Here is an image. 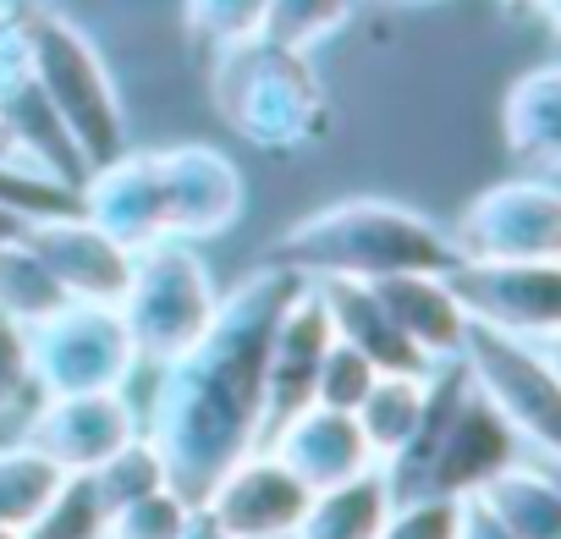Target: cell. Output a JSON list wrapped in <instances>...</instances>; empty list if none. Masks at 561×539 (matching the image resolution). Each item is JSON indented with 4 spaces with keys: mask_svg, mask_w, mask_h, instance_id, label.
<instances>
[{
    "mask_svg": "<svg viewBox=\"0 0 561 539\" xmlns=\"http://www.w3.org/2000/svg\"><path fill=\"white\" fill-rule=\"evenodd\" d=\"M298 287L304 276L293 270L253 264L231 293H220L198 342L154 364L160 380L144 435L154 440L171 490H182L193 506L242 451L264 446V353Z\"/></svg>",
    "mask_w": 561,
    "mask_h": 539,
    "instance_id": "obj_1",
    "label": "cell"
},
{
    "mask_svg": "<svg viewBox=\"0 0 561 539\" xmlns=\"http://www.w3.org/2000/svg\"><path fill=\"white\" fill-rule=\"evenodd\" d=\"M264 264L304 282H380L402 270H451L457 248L446 226L397 198H336L275 237Z\"/></svg>",
    "mask_w": 561,
    "mask_h": 539,
    "instance_id": "obj_2",
    "label": "cell"
},
{
    "mask_svg": "<svg viewBox=\"0 0 561 539\" xmlns=\"http://www.w3.org/2000/svg\"><path fill=\"white\" fill-rule=\"evenodd\" d=\"M204 83H209L215 116L259 154L314 149L336 127L331 94H325L309 50H293L270 34L215 50L204 61Z\"/></svg>",
    "mask_w": 561,
    "mask_h": 539,
    "instance_id": "obj_3",
    "label": "cell"
},
{
    "mask_svg": "<svg viewBox=\"0 0 561 539\" xmlns=\"http://www.w3.org/2000/svg\"><path fill=\"white\" fill-rule=\"evenodd\" d=\"M517 457H528L523 440L506 429V418L495 408H484L473 397L462 364L451 358V364L430 369L424 424L408 440V451L397 462H386V484H391V501H413V495L462 501Z\"/></svg>",
    "mask_w": 561,
    "mask_h": 539,
    "instance_id": "obj_4",
    "label": "cell"
},
{
    "mask_svg": "<svg viewBox=\"0 0 561 539\" xmlns=\"http://www.w3.org/2000/svg\"><path fill=\"white\" fill-rule=\"evenodd\" d=\"M0 18H7V34L18 39L39 94L50 100L67 138L78 144L83 165L94 171V165L116 160L127 149V111H122V94H116L111 67L94 50V39L56 7H39V0H7Z\"/></svg>",
    "mask_w": 561,
    "mask_h": 539,
    "instance_id": "obj_5",
    "label": "cell"
},
{
    "mask_svg": "<svg viewBox=\"0 0 561 539\" xmlns=\"http://www.w3.org/2000/svg\"><path fill=\"white\" fill-rule=\"evenodd\" d=\"M220 293L215 276L193 242L182 237H160L133 248V270H127V293L116 303L138 364H165L176 358L187 342H198V331L209 325Z\"/></svg>",
    "mask_w": 561,
    "mask_h": 539,
    "instance_id": "obj_6",
    "label": "cell"
},
{
    "mask_svg": "<svg viewBox=\"0 0 561 539\" xmlns=\"http://www.w3.org/2000/svg\"><path fill=\"white\" fill-rule=\"evenodd\" d=\"M457 364H462L473 397L506 418V429L523 440V451L539 462H556V451H561L556 342H523V336L468 320Z\"/></svg>",
    "mask_w": 561,
    "mask_h": 539,
    "instance_id": "obj_7",
    "label": "cell"
},
{
    "mask_svg": "<svg viewBox=\"0 0 561 539\" xmlns=\"http://www.w3.org/2000/svg\"><path fill=\"white\" fill-rule=\"evenodd\" d=\"M28 358L39 397L127 391V380L138 375V347L122 314L105 303H61L50 320L28 325Z\"/></svg>",
    "mask_w": 561,
    "mask_h": 539,
    "instance_id": "obj_8",
    "label": "cell"
},
{
    "mask_svg": "<svg viewBox=\"0 0 561 539\" xmlns=\"http://www.w3.org/2000/svg\"><path fill=\"white\" fill-rule=\"evenodd\" d=\"M446 237L457 259H561V187L539 171L506 176L484 187Z\"/></svg>",
    "mask_w": 561,
    "mask_h": 539,
    "instance_id": "obj_9",
    "label": "cell"
},
{
    "mask_svg": "<svg viewBox=\"0 0 561 539\" xmlns=\"http://www.w3.org/2000/svg\"><path fill=\"white\" fill-rule=\"evenodd\" d=\"M446 287L473 325L523 342H556L561 331V259H457Z\"/></svg>",
    "mask_w": 561,
    "mask_h": 539,
    "instance_id": "obj_10",
    "label": "cell"
},
{
    "mask_svg": "<svg viewBox=\"0 0 561 539\" xmlns=\"http://www.w3.org/2000/svg\"><path fill=\"white\" fill-rule=\"evenodd\" d=\"M309 484L280 462L270 446L242 451L209 490H204V512L231 534V539H293L304 506H309Z\"/></svg>",
    "mask_w": 561,
    "mask_h": 539,
    "instance_id": "obj_11",
    "label": "cell"
},
{
    "mask_svg": "<svg viewBox=\"0 0 561 539\" xmlns=\"http://www.w3.org/2000/svg\"><path fill=\"white\" fill-rule=\"evenodd\" d=\"M0 154L18 165H34L67 187H83V176H89L78 144L67 138V127L50 111V100L39 94L18 39L7 34V18H0Z\"/></svg>",
    "mask_w": 561,
    "mask_h": 539,
    "instance_id": "obj_12",
    "label": "cell"
},
{
    "mask_svg": "<svg viewBox=\"0 0 561 539\" xmlns=\"http://www.w3.org/2000/svg\"><path fill=\"white\" fill-rule=\"evenodd\" d=\"M23 242L39 253V264L56 276V287L67 293V303H105V309L122 303L127 270H133V248H122L116 237H105L83 209L28 215Z\"/></svg>",
    "mask_w": 561,
    "mask_h": 539,
    "instance_id": "obj_13",
    "label": "cell"
},
{
    "mask_svg": "<svg viewBox=\"0 0 561 539\" xmlns=\"http://www.w3.org/2000/svg\"><path fill=\"white\" fill-rule=\"evenodd\" d=\"M144 424L127 402V391H61L39 397L23 418V440L39 446L61 473H89L105 462L122 440H133Z\"/></svg>",
    "mask_w": 561,
    "mask_h": 539,
    "instance_id": "obj_14",
    "label": "cell"
},
{
    "mask_svg": "<svg viewBox=\"0 0 561 539\" xmlns=\"http://www.w3.org/2000/svg\"><path fill=\"white\" fill-rule=\"evenodd\" d=\"M154 154H160V182H165V237L204 242L242 220L248 187L231 154L209 144H171Z\"/></svg>",
    "mask_w": 561,
    "mask_h": 539,
    "instance_id": "obj_15",
    "label": "cell"
},
{
    "mask_svg": "<svg viewBox=\"0 0 561 539\" xmlns=\"http://www.w3.org/2000/svg\"><path fill=\"white\" fill-rule=\"evenodd\" d=\"M78 209L116 237L122 248H144L165 237V182L154 149H122L116 160L94 165L78 187Z\"/></svg>",
    "mask_w": 561,
    "mask_h": 539,
    "instance_id": "obj_16",
    "label": "cell"
},
{
    "mask_svg": "<svg viewBox=\"0 0 561 539\" xmlns=\"http://www.w3.org/2000/svg\"><path fill=\"white\" fill-rule=\"evenodd\" d=\"M325 347H331V320L320 309V293L304 282L293 293V303L280 309L275 331H270V353H264V435L314 402V375H320Z\"/></svg>",
    "mask_w": 561,
    "mask_h": 539,
    "instance_id": "obj_17",
    "label": "cell"
},
{
    "mask_svg": "<svg viewBox=\"0 0 561 539\" xmlns=\"http://www.w3.org/2000/svg\"><path fill=\"white\" fill-rule=\"evenodd\" d=\"M264 446L287 462L309 490H331V484H342V479L375 468V457H369V446H364L353 413H336V408H320V402H309V408L293 413L287 424H275V429L264 435Z\"/></svg>",
    "mask_w": 561,
    "mask_h": 539,
    "instance_id": "obj_18",
    "label": "cell"
},
{
    "mask_svg": "<svg viewBox=\"0 0 561 539\" xmlns=\"http://www.w3.org/2000/svg\"><path fill=\"white\" fill-rule=\"evenodd\" d=\"M386 303V314L397 320V331L419 347V358L435 369V364H451L462 353V331H468V314L457 303V293L446 287V270H402V276H380L369 282Z\"/></svg>",
    "mask_w": 561,
    "mask_h": 539,
    "instance_id": "obj_19",
    "label": "cell"
},
{
    "mask_svg": "<svg viewBox=\"0 0 561 539\" xmlns=\"http://www.w3.org/2000/svg\"><path fill=\"white\" fill-rule=\"evenodd\" d=\"M314 293H320V309H325V320H331V331L347 342V347H358L380 375H430V364L419 358V347L397 331V320L386 314V303H380V293L369 287V282H309Z\"/></svg>",
    "mask_w": 561,
    "mask_h": 539,
    "instance_id": "obj_20",
    "label": "cell"
},
{
    "mask_svg": "<svg viewBox=\"0 0 561 539\" xmlns=\"http://www.w3.org/2000/svg\"><path fill=\"white\" fill-rule=\"evenodd\" d=\"M501 138L506 149L539 171V176H556L561 165V67H534L523 72L506 100H501Z\"/></svg>",
    "mask_w": 561,
    "mask_h": 539,
    "instance_id": "obj_21",
    "label": "cell"
},
{
    "mask_svg": "<svg viewBox=\"0 0 561 539\" xmlns=\"http://www.w3.org/2000/svg\"><path fill=\"white\" fill-rule=\"evenodd\" d=\"M517 539H561V484L550 473V462H506L501 473H490L473 490Z\"/></svg>",
    "mask_w": 561,
    "mask_h": 539,
    "instance_id": "obj_22",
    "label": "cell"
},
{
    "mask_svg": "<svg viewBox=\"0 0 561 539\" xmlns=\"http://www.w3.org/2000/svg\"><path fill=\"white\" fill-rule=\"evenodd\" d=\"M386 512H391V484H386V468L375 462L331 490H314L293 539H375Z\"/></svg>",
    "mask_w": 561,
    "mask_h": 539,
    "instance_id": "obj_23",
    "label": "cell"
},
{
    "mask_svg": "<svg viewBox=\"0 0 561 539\" xmlns=\"http://www.w3.org/2000/svg\"><path fill=\"white\" fill-rule=\"evenodd\" d=\"M424 402H430V375H380L369 397L353 408V424L380 468L408 451V440L424 424Z\"/></svg>",
    "mask_w": 561,
    "mask_h": 539,
    "instance_id": "obj_24",
    "label": "cell"
},
{
    "mask_svg": "<svg viewBox=\"0 0 561 539\" xmlns=\"http://www.w3.org/2000/svg\"><path fill=\"white\" fill-rule=\"evenodd\" d=\"M67 473L39 451L28 446L23 435L18 440H0V528H28L34 512L56 495Z\"/></svg>",
    "mask_w": 561,
    "mask_h": 539,
    "instance_id": "obj_25",
    "label": "cell"
},
{
    "mask_svg": "<svg viewBox=\"0 0 561 539\" xmlns=\"http://www.w3.org/2000/svg\"><path fill=\"white\" fill-rule=\"evenodd\" d=\"M61 303H67V293L56 287V276L39 264V253L23 237L0 242V314L18 320V325H39Z\"/></svg>",
    "mask_w": 561,
    "mask_h": 539,
    "instance_id": "obj_26",
    "label": "cell"
},
{
    "mask_svg": "<svg viewBox=\"0 0 561 539\" xmlns=\"http://www.w3.org/2000/svg\"><path fill=\"white\" fill-rule=\"evenodd\" d=\"M89 484H94L100 506L116 512V506H127V501H138V495H149V490H160V484H171V479H165V462H160L154 440L138 429V435L122 440L105 462L89 468Z\"/></svg>",
    "mask_w": 561,
    "mask_h": 539,
    "instance_id": "obj_27",
    "label": "cell"
},
{
    "mask_svg": "<svg viewBox=\"0 0 561 539\" xmlns=\"http://www.w3.org/2000/svg\"><path fill=\"white\" fill-rule=\"evenodd\" d=\"M182 34L198 61L264 34V0H182Z\"/></svg>",
    "mask_w": 561,
    "mask_h": 539,
    "instance_id": "obj_28",
    "label": "cell"
},
{
    "mask_svg": "<svg viewBox=\"0 0 561 539\" xmlns=\"http://www.w3.org/2000/svg\"><path fill=\"white\" fill-rule=\"evenodd\" d=\"M105 523H111V512L100 506L89 473H67L56 484V495L34 512L23 539H105Z\"/></svg>",
    "mask_w": 561,
    "mask_h": 539,
    "instance_id": "obj_29",
    "label": "cell"
},
{
    "mask_svg": "<svg viewBox=\"0 0 561 539\" xmlns=\"http://www.w3.org/2000/svg\"><path fill=\"white\" fill-rule=\"evenodd\" d=\"M358 0H264V34L293 45V50H314L320 39L342 34Z\"/></svg>",
    "mask_w": 561,
    "mask_h": 539,
    "instance_id": "obj_30",
    "label": "cell"
},
{
    "mask_svg": "<svg viewBox=\"0 0 561 539\" xmlns=\"http://www.w3.org/2000/svg\"><path fill=\"white\" fill-rule=\"evenodd\" d=\"M187 517H193V501L182 490L160 484V490L116 506L111 523H105V539H182Z\"/></svg>",
    "mask_w": 561,
    "mask_h": 539,
    "instance_id": "obj_31",
    "label": "cell"
},
{
    "mask_svg": "<svg viewBox=\"0 0 561 539\" xmlns=\"http://www.w3.org/2000/svg\"><path fill=\"white\" fill-rule=\"evenodd\" d=\"M39 386H34V358H28V325L0 314V429H12L34 413Z\"/></svg>",
    "mask_w": 561,
    "mask_h": 539,
    "instance_id": "obj_32",
    "label": "cell"
},
{
    "mask_svg": "<svg viewBox=\"0 0 561 539\" xmlns=\"http://www.w3.org/2000/svg\"><path fill=\"white\" fill-rule=\"evenodd\" d=\"M375 380H380V369H375L358 347H347V342L331 331V347H325L320 375H314V402H320V408H336V413H353V408L369 397Z\"/></svg>",
    "mask_w": 561,
    "mask_h": 539,
    "instance_id": "obj_33",
    "label": "cell"
},
{
    "mask_svg": "<svg viewBox=\"0 0 561 539\" xmlns=\"http://www.w3.org/2000/svg\"><path fill=\"white\" fill-rule=\"evenodd\" d=\"M0 204L23 209V215H67V209H78V187H67L34 165L0 160Z\"/></svg>",
    "mask_w": 561,
    "mask_h": 539,
    "instance_id": "obj_34",
    "label": "cell"
},
{
    "mask_svg": "<svg viewBox=\"0 0 561 539\" xmlns=\"http://www.w3.org/2000/svg\"><path fill=\"white\" fill-rule=\"evenodd\" d=\"M457 512H462V501H446V495L391 501L375 539H457Z\"/></svg>",
    "mask_w": 561,
    "mask_h": 539,
    "instance_id": "obj_35",
    "label": "cell"
},
{
    "mask_svg": "<svg viewBox=\"0 0 561 539\" xmlns=\"http://www.w3.org/2000/svg\"><path fill=\"white\" fill-rule=\"evenodd\" d=\"M457 539H517L479 495H462V512H457Z\"/></svg>",
    "mask_w": 561,
    "mask_h": 539,
    "instance_id": "obj_36",
    "label": "cell"
},
{
    "mask_svg": "<svg viewBox=\"0 0 561 539\" xmlns=\"http://www.w3.org/2000/svg\"><path fill=\"white\" fill-rule=\"evenodd\" d=\"M182 539H231L204 506H193V517H187V528H182Z\"/></svg>",
    "mask_w": 561,
    "mask_h": 539,
    "instance_id": "obj_37",
    "label": "cell"
},
{
    "mask_svg": "<svg viewBox=\"0 0 561 539\" xmlns=\"http://www.w3.org/2000/svg\"><path fill=\"white\" fill-rule=\"evenodd\" d=\"M501 7L517 12V18H545V23L556 18V0H501Z\"/></svg>",
    "mask_w": 561,
    "mask_h": 539,
    "instance_id": "obj_38",
    "label": "cell"
},
{
    "mask_svg": "<svg viewBox=\"0 0 561 539\" xmlns=\"http://www.w3.org/2000/svg\"><path fill=\"white\" fill-rule=\"evenodd\" d=\"M23 226H28V215H23V209H7V204H0V242L23 237Z\"/></svg>",
    "mask_w": 561,
    "mask_h": 539,
    "instance_id": "obj_39",
    "label": "cell"
},
{
    "mask_svg": "<svg viewBox=\"0 0 561 539\" xmlns=\"http://www.w3.org/2000/svg\"><path fill=\"white\" fill-rule=\"evenodd\" d=\"M375 7H424V0H375Z\"/></svg>",
    "mask_w": 561,
    "mask_h": 539,
    "instance_id": "obj_40",
    "label": "cell"
},
{
    "mask_svg": "<svg viewBox=\"0 0 561 539\" xmlns=\"http://www.w3.org/2000/svg\"><path fill=\"white\" fill-rule=\"evenodd\" d=\"M0 539H23V528H0Z\"/></svg>",
    "mask_w": 561,
    "mask_h": 539,
    "instance_id": "obj_41",
    "label": "cell"
},
{
    "mask_svg": "<svg viewBox=\"0 0 561 539\" xmlns=\"http://www.w3.org/2000/svg\"><path fill=\"white\" fill-rule=\"evenodd\" d=\"M0 7H7V0H0Z\"/></svg>",
    "mask_w": 561,
    "mask_h": 539,
    "instance_id": "obj_42",
    "label": "cell"
},
{
    "mask_svg": "<svg viewBox=\"0 0 561 539\" xmlns=\"http://www.w3.org/2000/svg\"><path fill=\"white\" fill-rule=\"evenodd\" d=\"M0 160H7V154H0Z\"/></svg>",
    "mask_w": 561,
    "mask_h": 539,
    "instance_id": "obj_43",
    "label": "cell"
}]
</instances>
